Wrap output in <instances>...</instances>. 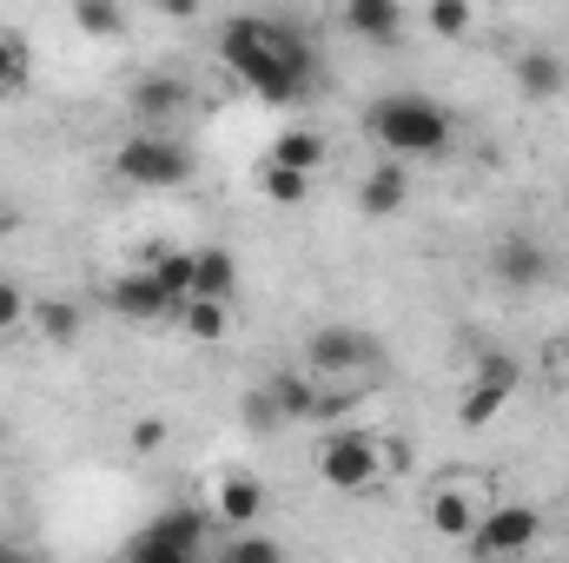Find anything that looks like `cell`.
I'll return each instance as SVG.
<instances>
[{
  "instance_id": "obj_1",
  "label": "cell",
  "mask_w": 569,
  "mask_h": 563,
  "mask_svg": "<svg viewBox=\"0 0 569 563\" xmlns=\"http://www.w3.org/2000/svg\"><path fill=\"white\" fill-rule=\"evenodd\" d=\"M219 60L259 93V100H272V107H298L305 93H311V80H318V53L279 27V20H226L219 27Z\"/></svg>"
},
{
  "instance_id": "obj_2",
  "label": "cell",
  "mask_w": 569,
  "mask_h": 563,
  "mask_svg": "<svg viewBox=\"0 0 569 563\" xmlns=\"http://www.w3.org/2000/svg\"><path fill=\"white\" fill-rule=\"evenodd\" d=\"M365 134L405 166V159L443 152V146L457 140V120H450V107H437L430 93H385V100L365 107Z\"/></svg>"
},
{
  "instance_id": "obj_3",
  "label": "cell",
  "mask_w": 569,
  "mask_h": 563,
  "mask_svg": "<svg viewBox=\"0 0 569 563\" xmlns=\"http://www.w3.org/2000/svg\"><path fill=\"white\" fill-rule=\"evenodd\" d=\"M120 179L127 186H146V192H166V186H186L192 179V152L172 140V134H133V140L113 152Z\"/></svg>"
},
{
  "instance_id": "obj_4",
  "label": "cell",
  "mask_w": 569,
  "mask_h": 563,
  "mask_svg": "<svg viewBox=\"0 0 569 563\" xmlns=\"http://www.w3.org/2000/svg\"><path fill=\"white\" fill-rule=\"evenodd\" d=\"M318 477H325L331 491H371V484L385 477L378 437H365V431H331V437L318 444Z\"/></svg>"
},
{
  "instance_id": "obj_5",
  "label": "cell",
  "mask_w": 569,
  "mask_h": 563,
  "mask_svg": "<svg viewBox=\"0 0 569 563\" xmlns=\"http://www.w3.org/2000/svg\"><path fill=\"white\" fill-rule=\"evenodd\" d=\"M537 537H543V517H537V504H490V511L477 517V537H470V551H477V563H510V557H523Z\"/></svg>"
},
{
  "instance_id": "obj_6",
  "label": "cell",
  "mask_w": 569,
  "mask_h": 563,
  "mask_svg": "<svg viewBox=\"0 0 569 563\" xmlns=\"http://www.w3.org/2000/svg\"><path fill=\"white\" fill-rule=\"evenodd\" d=\"M371 338L365 332H351V325H318L311 338H305V372L318 378V385H338V378H351V372H371Z\"/></svg>"
},
{
  "instance_id": "obj_7",
  "label": "cell",
  "mask_w": 569,
  "mask_h": 563,
  "mask_svg": "<svg viewBox=\"0 0 569 563\" xmlns=\"http://www.w3.org/2000/svg\"><path fill=\"white\" fill-rule=\"evenodd\" d=\"M517 358L510 352H483L477 358V378H470V392H463V405H457V418L463 424H490L503 405H510V392H517Z\"/></svg>"
},
{
  "instance_id": "obj_8",
  "label": "cell",
  "mask_w": 569,
  "mask_h": 563,
  "mask_svg": "<svg viewBox=\"0 0 569 563\" xmlns=\"http://www.w3.org/2000/svg\"><path fill=\"white\" fill-rule=\"evenodd\" d=\"M490 273H497V285H510V292H530V285L550 279V253L530 233H510V239L490 246Z\"/></svg>"
},
{
  "instance_id": "obj_9",
  "label": "cell",
  "mask_w": 569,
  "mask_h": 563,
  "mask_svg": "<svg viewBox=\"0 0 569 563\" xmlns=\"http://www.w3.org/2000/svg\"><path fill=\"white\" fill-rule=\"evenodd\" d=\"M113 312L120 318H133V325H166V318H179V305L152 285V273H127V279H113Z\"/></svg>"
},
{
  "instance_id": "obj_10",
  "label": "cell",
  "mask_w": 569,
  "mask_h": 563,
  "mask_svg": "<svg viewBox=\"0 0 569 563\" xmlns=\"http://www.w3.org/2000/svg\"><path fill=\"white\" fill-rule=\"evenodd\" d=\"M405 199H411V172L398 159H378L365 172V186H358V213L365 219H391V213H405Z\"/></svg>"
},
{
  "instance_id": "obj_11",
  "label": "cell",
  "mask_w": 569,
  "mask_h": 563,
  "mask_svg": "<svg viewBox=\"0 0 569 563\" xmlns=\"http://www.w3.org/2000/svg\"><path fill=\"white\" fill-rule=\"evenodd\" d=\"M259 511H266V491H259V477H246V471H232V477H219V524L239 537V531H252L259 524Z\"/></svg>"
},
{
  "instance_id": "obj_12",
  "label": "cell",
  "mask_w": 569,
  "mask_h": 563,
  "mask_svg": "<svg viewBox=\"0 0 569 563\" xmlns=\"http://www.w3.org/2000/svg\"><path fill=\"white\" fill-rule=\"evenodd\" d=\"M517 87H523L530 100H557V93L569 87V60L563 53H550V47L517 53Z\"/></svg>"
},
{
  "instance_id": "obj_13",
  "label": "cell",
  "mask_w": 569,
  "mask_h": 563,
  "mask_svg": "<svg viewBox=\"0 0 569 563\" xmlns=\"http://www.w3.org/2000/svg\"><path fill=\"white\" fill-rule=\"evenodd\" d=\"M146 537H159V544L199 557V544H206V511H199V504H166V511L146 524Z\"/></svg>"
},
{
  "instance_id": "obj_14",
  "label": "cell",
  "mask_w": 569,
  "mask_h": 563,
  "mask_svg": "<svg viewBox=\"0 0 569 563\" xmlns=\"http://www.w3.org/2000/svg\"><path fill=\"white\" fill-rule=\"evenodd\" d=\"M325 152H331V146H325L318 127H284L279 140H272V152H266V166H284V172H305V179H311V172L325 166Z\"/></svg>"
},
{
  "instance_id": "obj_15",
  "label": "cell",
  "mask_w": 569,
  "mask_h": 563,
  "mask_svg": "<svg viewBox=\"0 0 569 563\" xmlns=\"http://www.w3.org/2000/svg\"><path fill=\"white\" fill-rule=\"evenodd\" d=\"M232 285H239V259H232L226 246H199V253H192V298L232 305Z\"/></svg>"
},
{
  "instance_id": "obj_16",
  "label": "cell",
  "mask_w": 569,
  "mask_h": 563,
  "mask_svg": "<svg viewBox=\"0 0 569 563\" xmlns=\"http://www.w3.org/2000/svg\"><path fill=\"white\" fill-rule=\"evenodd\" d=\"M345 27H351L358 40L391 47V40L405 33V7H398V0H351V7H345Z\"/></svg>"
},
{
  "instance_id": "obj_17",
  "label": "cell",
  "mask_w": 569,
  "mask_h": 563,
  "mask_svg": "<svg viewBox=\"0 0 569 563\" xmlns=\"http://www.w3.org/2000/svg\"><path fill=\"white\" fill-rule=\"evenodd\" d=\"M172 325H179L186 338H199V345H219V338H232V305H219V298H186Z\"/></svg>"
},
{
  "instance_id": "obj_18",
  "label": "cell",
  "mask_w": 569,
  "mask_h": 563,
  "mask_svg": "<svg viewBox=\"0 0 569 563\" xmlns=\"http://www.w3.org/2000/svg\"><path fill=\"white\" fill-rule=\"evenodd\" d=\"M186 100H192V87H186L179 73H152V80L133 87V113H140V120H172Z\"/></svg>"
},
{
  "instance_id": "obj_19",
  "label": "cell",
  "mask_w": 569,
  "mask_h": 563,
  "mask_svg": "<svg viewBox=\"0 0 569 563\" xmlns=\"http://www.w3.org/2000/svg\"><path fill=\"white\" fill-rule=\"evenodd\" d=\"M430 531L450 537V544H470V537H477V504H470L463 491H437V497H430Z\"/></svg>"
},
{
  "instance_id": "obj_20",
  "label": "cell",
  "mask_w": 569,
  "mask_h": 563,
  "mask_svg": "<svg viewBox=\"0 0 569 563\" xmlns=\"http://www.w3.org/2000/svg\"><path fill=\"white\" fill-rule=\"evenodd\" d=\"M266 398L279 405V418H318V378L311 372H279L272 385H266Z\"/></svg>"
},
{
  "instance_id": "obj_21",
  "label": "cell",
  "mask_w": 569,
  "mask_h": 563,
  "mask_svg": "<svg viewBox=\"0 0 569 563\" xmlns=\"http://www.w3.org/2000/svg\"><path fill=\"white\" fill-rule=\"evenodd\" d=\"M27 325H33L47 345H80V312H73L67 298H40V305L27 312Z\"/></svg>"
},
{
  "instance_id": "obj_22",
  "label": "cell",
  "mask_w": 569,
  "mask_h": 563,
  "mask_svg": "<svg viewBox=\"0 0 569 563\" xmlns=\"http://www.w3.org/2000/svg\"><path fill=\"white\" fill-rule=\"evenodd\" d=\"M146 273H152V285H159L172 305H186V298H192V253H152V266H146Z\"/></svg>"
},
{
  "instance_id": "obj_23",
  "label": "cell",
  "mask_w": 569,
  "mask_h": 563,
  "mask_svg": "<svg viewBox=\"0 0 569 563\" xmlns=\"http://www.w3.org/2000/svg\"><path fill=\"white\" fill-rule=\"evenodd\" d=\"M73 27L93 33V40H113V33H127V13L107 7V0H80V7H73Z\"/></svg>"
},
{
  "instance_id": "obj_24",
  "label": "cell",
  "mask_w": 569,
  "mask_h": 563,
  "mask_svg": "<svg viewBox=\"0 0 569 563\" xmlns=\"http://www.w3.org/2000/svg\"><path fill=\"white\" fill-rule=\"evenodd\" d=\"M259 186H266L272 206H305V199H311V179H305V172H284V166H266Z\"/></svg>"
},
{
  "instance_id": "obj_25",
  "label": "cell",
  "mask_w": 569,
  "mask_h": 563,
  "mask_svg": "<svg viewBox=\"0 0 569 563\" xmlns=\"http://www.w3.org/2000/svg\"><path fill=\"white\" fill-rule=\"evenodd\" d=\"M27 87V40L0 27V93H20Z\"/></svg>"
},
{
  "instance_id": "obj_26",
  "label": "cell",
  "mask_w": 569,
  "mask_h": 563,
  "mask_svg": "<svg viewBox=\"0 0 569 563\" xmlns=\"http://www.w3.org/2000/svg\"><path fill=\"white\" fill-rule=\"evenodd\" d=\"M226 563H284V544L259 537V531H239V537L226 544Z\"/></svg>"
},
{
  "instance_id": "obj_27",
  "label": "cell",
  "mask_w": 569,
  "mask_h": 563,
  "mask_svg": "<svg viewBox=\"0 0 569 563\" xmlns=\"http://www.w3.org/2000/svg\"><path fill=\"white\" fill-rule=\"evenodd\" d=\"M425 20H430V33H443V40L470 33V7H463V0H437V7H430Z\"/></svg>"
},
{
  "instance_id": "obj_28",
  "label": "cell",
  "mask_w": 569,
  "mask_h": 563,
  "mask_svg": "<svg viewBox=\"0 0 569 563\" xmlns=\"http://www.w3.org/2000/svg\"><path fill=\"white\" fill-rule=\"evenodd\" d=\"M127 563H192L186 557V551H172V544H159V537H133V544H127Z\"/></svg>"
},
{
  "instance_id": "obj_29",
  "label": "cell",
  "mask_w": 569,
  "mask_h": 563,
  "mask_svg": "<svg viewBox=\"0 0 569 563\" xmlns=\"http://www.w3.org/2000/svg\"><path fill=\"white\" fill-rule=\"evenodd\" d=\"M27 312H33V305L20 298V285L0 279V332H20V325H27Z\"/></svg>"
},
{
  "instance_id": "obj_30",
  "label": "cell",
  "mask_w": 569,
  "mask_h": 563,
  "mask_svg": "<svg viewBox=\"0 0 569 563\" xmlns=\"http://www.w3.org/2000/svg\"><path fill=\"white\" fill-rule=\"evenodd\" d=\"M246 424H252V431H272V424H284V418L266 392H252V398H246Z\"/></svg>"
},
{
  "instance_id": "obj_31",
  "label": "cell",
  "mask_w": 569,
  "mask_h": 563,
  "mask_svg": "<svg viewBox=\"0 0 569 563\" xmlns=\"http://www.w3.org/2000/svg\"><path fill=\"white\" fill-rule=\"evenodd\" d=\"M166 444V418H140L133 424V451H159Z\"/></svg>"
},
{
  "instance_id": "obj_32",
  "label": "cell",
  "mask_w": 569,
  "mask_h": 563,
  "mask_svg": "<svg viewBox=\"0 0 569 563\" xmlns=\"http://www.w3.org/2000/svg\"><path fill=\"white\" fill-rule=\"evenodd\" d=\"M7 233H20V213H13V206H0V239H7Z\"/></svg>"
},
{
  "instance_id": "obj_33",
  "label": "cell",
  "mask_w": 569,
  "mask_h": 563,
  "mask_svg": "<svg viewBox=\"0 0 569 563\" xmlns=\"http://www.w3.org/2000/svg\"><path fill=\"white\" fill-rule=\"evenodd\" d=\"M0 563H27V557H20V551H13V544H7V537H0Z\"/></svg>"
},
{
  "instance_id": "obj_34",
  "label": "cell",
  "mask_w": 569,
  "mask_h": 563,
  "mask_svg": "<svg viewBox=\"0 0 569 563\" xmlns=\"http://www.w3.org/2000/svg\"><path fill=\"white\" fill-rule=\"evenodd\" d=\"M563 206H569V192H563Z\"/></svg>"
}]
</instances>
